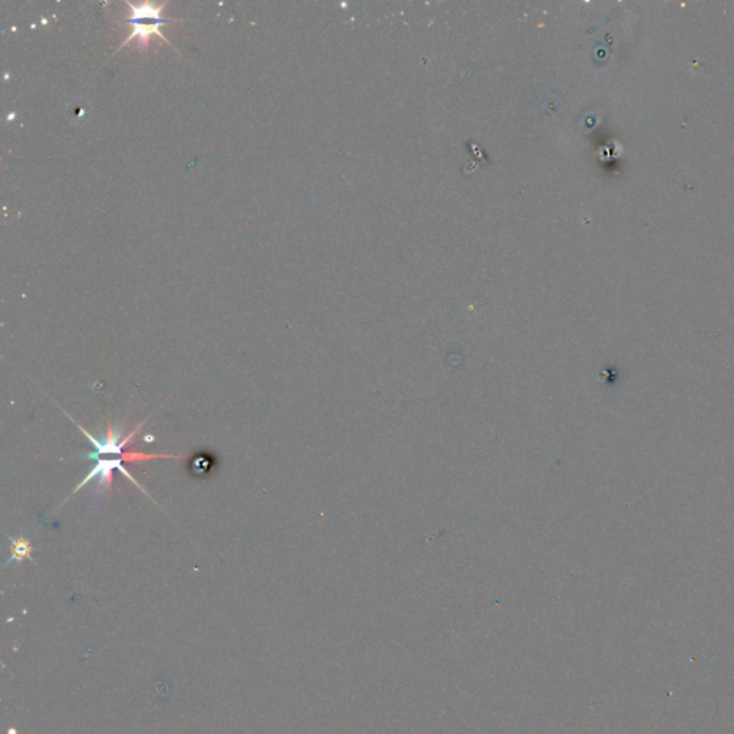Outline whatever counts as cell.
I'll return each mask as SVG.
<instances>
[{"label": "cell", "mask_w": 734, "mask_h": 734, "mask_svg": "<svg viewBox=\"0 0 734 734\" xmlns=\"http://www.w3.org/2000/svg\"><path fill=\"white\" fill-rule=\"evenodd\" d=\"M96 463L94 465V468H91V471L88 472V475L76 485V488L72 491V493L68 496V499L75 495L76 492H78L80 489H82L87 483H89L92 479H96V488H95V498L99 499V498H103L105 495H108L110 491H112V486H113V471L117 469L120 471L127 479H129L132 483H135L138 486V489L144 493H146L149 496V493L145 491V488L129 474V471L127 469V467L124 465V462L121 457H112V459H108V457H98L95 459ZM66 499V500H68Z\"/></svg>", "instance_id": "2"}, {"label": "cell", "mask_w": 734, "mask_h": 734, "mask_svg": "<svg viewBox=\"0 0 734 734\" xmlns=\"http://www.w3.org/2000/svg\"><path fill=\"white\" fill-rule=\"evenodd\" d=\"M6 536L11 540V558L5 564L6 567L11 565V564H20L25 559H29L32 562L34 561L33 559L34 548H33V544H32V540L29 538H26L25 535L11 536L9 533Z\"/></svg>", "instance_id": "4"}, {"label": "cell", "mask_w": 734, "mask_h": 734, "mask_svg": "<svg viewBox=\"0 0 734 734\" xmlns=\"http://www.w3.org/2000/svg\"><path fill=\"white\" fill-rule=\"evenodd\" d=\"M217 456L213 455V452H197L192 455L191 462L188 463V469L194 478L205 479L211 475L213 469L217 467Z\"/></svg>", "instance_id": "3"}, {"label": "cell", "mask_w": 734, "mask_h": 734, "mask_svg": "<svg viewBox=\"0 0 734 734\" xmlns=\"http://www.w3.org/2000/svg\"><path fill=\"white\" fill-rule=\"evenodd\" d=\"M129 8H131V25H132V32L125 37V41L121 44L120 49L124 48L127 44H129L132 39H138V42L141 44H145L148 39H151L152 34H156L158 37H161L163 41H165L168 45H171L165 36L161 32V26L163 25H167L171 22V19H164L163 18V5H151V4H144V5H132V4H127Z\"/></svg>", "instance_id": "1"}]
</instances>
